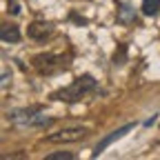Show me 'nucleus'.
Segmentation results:
<instances>
[{
    "mask_svg": "<svg viewBox=\"0 0 160 160\" xmlns=\"http://www.w3.org/2000/svg\"><path fill=\"white\" fill-rule=\"evenodd\" d=\"M93 89H96V80H93L91 76H80V78L73 80L69 87L56 91L53 98H56V100H67V102H71V100H80L85 93H89V91H93Z\"/></svg>",
    "mask_w": 160,
    "mask_h": 160,
    "instance_id": "f257e3e1",
    "label": "nucleus"
},
{
    "mask_svg": "<svg viewBox=\"0 0 160 160\" xmlns=\"http://www.w3.org/2000/svg\"><path fill=\"white\" fill-rule=\"evenodd\" d=\"M87 136H89V129H85V127H67L56 133H49L45 140L47 142H56V145H67V142H80Z\"/></svg>",
    "mask_w": 160,
    "mask_h": 160,
    "instance_id": "f03ea898",
    "label": "nucleus"
},
{
    "mask_svg": "<svg viewBox=\"0 0 160 160\" xmlns=\"http://www.w3.org/2000/svg\"><path fill=\"white\" fill-rule=\"evenodd\" d=\"M33 67L42 73H51L60 67H67V58L62 56H53V53H40L33 58Z\"/></svg>",
    "mask_w": 160,
    "mask_h": 160,
    "instance_id": "7ed1b4c3",
    "label": "nucleus"
},
{
    "mask_svg": "<svg viewBox=\"0 0 160 160\" xmlns=\"http://www.w3.org/2000/svg\"><path fill=\"white\" fill-rule=\"evenodd\" d=\"M133 127H136V125H133V122H129V125H125V127H120V129L111 131L109 136H105V138H102V140H100V142L96 145V149H93V158H98V156L102 153V151H105V149H107V147H109L111 142H116V140H120V138H122L125 133H129V131H131Z\"/></svg>",
    "mask_w": 160,
    "mask_h": 160,
    "instance_id": "20e7f679",
    "label": "nucleus"
},
{
    "mask_svg": "<svg viewBox=\"0 0 160 160\" xmlns=\"http://www.w3.org/2000/svg\"><path fill=\"white\" fill-rule=\"evenodd\" d=\"M49 33H51V25H47V22L29 25V38H33V40H45Z\"/></svg>",
    "mask_w": 160,
    "mask_h": 160,
    "instance_id": "39448f33",
    "label": "nucleus"
},
{
    "mask_svg": "<svg viewBox=\"0 0 160 160\" xmlns=\"http://www.w3.org/2000/svg\"><path fill=\"white\" fill-rule=\"evenodd\" d=\"M0 38H2V42H18L20 40V29L16 25H5L0 29Z\"/></svg>",
    "mask_w": 160,
    "mask_h": 160,
    "instance_id": "423d86ee",
    "label": "nucleus"
},
{
    "mask_svg": "<svg viewBox=\"0 0 160 160\" xmlns=\"http://www.w3.org/2000/svg\"><path fill=\"white\" fill-rule=\"evenodd\" d=\"M160 9V0H142V13L145 16H153Z\"/></svg>",
    "mask_w": 160,
    "mask_h": 160,
    "instance_id": "0eeeda50",
    "label": "nucleus"
},
{
    "mask_svg": "<svg viewBox=\"0 0 160 160\" xmlns=\"http://www.w3.org/2000/svg\"><path fill=\"white\" fill-rule=\"evenodd\" d=\"M73 158H76V153H71V151H58V153L47 156V160H73Z\"/></svg>",
    "mask_w": 160,
    "mask_h": 160,
    "instance_id": "6e6552de",
    "label": "nucleus"
},
{
    "mask_svg": "<svg viewBox=\"0 0 160 160\" xmlns=\"http://www.w3.org/2000/svg\"><path fill=\"white\" fill-rule=\"evenodd\" d=\"M9 11H11V13H20V5H18V0H9Z\"/></svg>",
    "mask_w": 160,
    "mask_h": 160,
    "instance_id": "1a4fd4ad",
    "label": "nucleus"
}]
</instances>
